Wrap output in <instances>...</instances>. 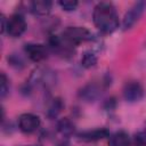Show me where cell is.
Here are the masks:
<instances>
[{
    "mask_svg": "<svg viewBox=\"0 0 146 146\" xmlns=\"http://www.w3.org/2000/svg\"><path fill=\"white\" fill-rule=\"evenodd\" d=\"M92 21L102 33H113L119 27V15L115 6L107 1L97 3L92 11Z\"/></svg>",
    "mask_w": 146,
    "mask_h": 146,
    "instance_id": "cell-1",
    "label": "cell"
},
{
    "mask_svg": "<svg viewBox=\"0 0 146 146\" xmlns=\"http://www.w3.org/2000/svg\"><path fill=\"white\" fill-rule=\"evenodd\" d=\"M60 36L73 47H76L82 42L91 41L94 39L92 33L83 26H67Z\"/></svg>",
    "mask_w": 146,
    "mask_h": 146,
    "instance_id": "cell-2",
    "label": "cell"
},
{
    "mask_svg": "<svg viewBox=\"0 0 146 146\" xmlns=\"http://www.w3.org/2000/svg\"><path fill=\"white\" fill-rule=\"evenodd\" d=\"M56 83V74L50 68L44 67H38L35 68L30 79H29V86L30 87H42V88H49L50 86H54Z\"/></svg>",
    "mask_w": 146,
    "mask_h": 146,
    "instance_id": "cell-3",
    "label": "cell"
},
{
    "mask_svg": "<svg viewBox=\"0 0 146 146\" xmlns=\"http://www.w3.org/2000/svg\"><path fill=\"white\" fill-rule=\"evenodd\" d=\"M146 10V1H137L135 2L129 10L124 14V17L122 19V30L128 31L135 26V24L140 19L143 14Z\"/></svg>",
    "mask_w": 146,
    "mask_h": 146,
    "instance_id": "cell-4",
    "label": "cell"
},
{
    "mask_svg": "<svg viewBox=\"0 0 146 146\" xmlns=\"http://www.w3.org/2000/svg\"><path fill=\"white\" fill-rule=\"evenodd\" d=\"M27 24L23 15L21 14H13L7 18V29L6 32L11 38H19L26 31Z\"/></svg>",
    "mask_w": 146,
    "mask_h": 146,
    "instance_id": "cell-5",
    "label": "cell"
},
{
    "mask_svg": "<svg viewBox=\"0 0 146 146\" xmlns=\"http://www.w3.org/2000/svg\"><path fill=\"white\" fill-rule=\"evenodd\" d=\"M24 51L26 56L34 63H40L47 59L49 49L42 43H26L24 46Z\"/></svg>",
    "mask_w": 146,
    "mask_h": 146,
    "instance_id": "cell-6",
    "label": "cell"
},
{
    "mask_svg": "<svg viewBox=\"0 0 146 146\" xmlns=\"http://www.w3.org/2000/svg\"><path fill=\"white\" fill-rule=\"evenodd\" d=\"M122 94H123V98L128 103H136L143 99L145 91L143 86L138 81H129L124 84Z\"/></svg>",
    "mask_w": 146,
    "mask_h": 146,
    "instance_id": "cell-7",
    "label": "cell"
},
{
    "mask_svg": "<svg viewBox=\"0 0 146 146\" xmlns=\"http://www.w3.org/2000/svg\"><path fill=\"white\" fill-rule=\"evenodd\" d=\"M41 125V120L38 115L32 113H24L18 117V128L24 133H32Z\"/></svg>",
    "mask_w": 146,
    "mask_h": 146,
    "instance_id": "cell-8",
    "label": "cell"
},
{
    "mask_svg": "<svg viewBox=\"0 0 146 146\" xmlns=\"http://www.w3.org/2000/svg\"><path fill=\"white\" fill-rule=\"evenodd\" d=\"M102 95V88L96 83H88L79 90V98L86 103H92L97 100Z\"/></svg>",
    "mask_w": 146,
    "mask_h": 146,
    "instance_id": "cell-9",
    "label": "cell"
},
{
    "mask_svg": "<svg viewBox=\"0 0 146 146\" xmlns=\"http://www.w3.org/2000/svg\"><path fill=\"white\" fill-rule=\"evenodd\" d=\"M76 137L81 141L92 143V141H97V140L104 139L106 137H110V131L107 129H105V128H98V129H92V130H84V131L78 132Z\"/></svg>",
    "mask_w": 146,
    "mask_h": 146,
    "instance_id": "cell-10",
    "label": "cell"
},
{
    "mask_svg": "<svg viewBox=\"0 0 146 146\" xmlns=\"http://www.w3.org/2000/svg\"><path fill=\"white\" fill-rule=\"evenodd\" d=\"M30 10L40 17L48 16L52 8V2L49 0H35L30 3Z\"/></svg>",
    "mask_w": 146,
    "mask_h": 146,
    "instance_id": "cell-11",
    "label": "cell"
},
{
    "mask_svg": "<svg viewBox=\"0 0 146 146\" xmlns=\"http://www.w3.org/2000/svg\"><path fill=\"white\" fill-rule=\"evenodd\" d=\"M130 141L131 139L129 135L123 130H119L113 135H110L108 145L110 146H129Z\"/></svg>",
    "mask_w": 146,
    "mask_h": 146,
    "instance_id": "cell-12",
    "label": "cell"
},
{
    "mask_svg": "<svg viewBox=\"0 0 146 146\" xmlns=\"http://www.w3.org/2000/svg\"><path fill=\"white\" fill-rule=\"evenodd\" d=\"M74 130H75L74 123L67 117H64L57 122V131L65 139L68 138L70 136H72L74 133Z\"/></svg>",
    "mask_w": 146,
    "mask_h": 146,
    "instance_id": "cell-13",
    "label": "cell"
},
{
    "mask_svg": "<svg viewBox=\"0 0 146 146\" xmlns=\"http://www.w3.org/2000/svg\"><path fill=\"white\" fill-rule=\"evenodd\" d=\"M64 108V104L62 102L60 98H54L51 99V102L48 105V110H47V115L50 119H55L58 116V114L62 112V110Z\"/></svg>",
    "mask_w": 146,
    "mask_h": 146,
    "instance_id": "cell-14",
    "label": "cell"
},
{
    "mask_svg": "<svg viewBox=\"0 0 146 146\" xmlns=\"http://www.w3.org/2000/svg\"><path fill=\"white\" fill-rule=\"evenodd\" d=\"M97 60H98V57H97L96 52L92 50H87L82 54L80 62L84 68H91L97 64Z\"/></svg>",
    "mask_w": 146,
    "mask_h": 146,
    "instance_id": "cell-15",
    "label": "cell"
},
{
    "mask_svg": "<svg viewBox=\"0 0 146 146\" xmlns=\"http://www.w3.org/2000/svg\"><path fill=\"white\" fill-rule=\"evenodd\" d=\"M129 146H146V130L137 132L131 139Z\"/></svg>",
    "mask_w": 146,
    "mask_h": 146,
    "instance_id": "cell-16",
    "label": "cell"
},
{
    "mask_svg": "<svg viewBox=\"0 0 146 146\" xmlns=\"http://www.w3.org/2000/svg\"><path fill=\"white\" fill-rule=\"evenodd\" d=\"M9 80L6 76L5 73H1V78H0V97L3 99L8 94H9Z\"/></svg>",
    "mask_w": 146,
    "mask_h": 146,
    "instance_id": "cell-17",
    "label": "cell"
},
{
    "mask_svg": "<svg viewBox=\"0 0 146 146\" xmlns=\"http://www.w3.org/2000/svg\"><path fill=\"white\" fill-rule=\"evenodd\" d=\"M58 5L65 11H73L78 8L79 2L76 0H60L58 1Z\"/></svg>",
    "mask_w": 146,
    "mask_h": 146,
    "instance_id": "cell-18",
    "label": "cell"
},
{
    "mask_svg": "<svg viewBox=\"0 0 146 146\" xmlns=\"http://www.w3.org/2000/svg\"><path fill=\"white\" fill-rule=\"evenodd\" d=\"M0 22H1V33L6 32V29H7V18L5 17L3 14L0 15Z\"/></svg>",
    "mask_w": 146,
    "mask_h": 146,
    "instance_id": "cell-19",
    "label": "cell"
},
{
    "mask_svg": "<svg viewBox=\"0 0 146 146\" xmlns=\"http://www.w3.org/2000/svg\"><path fill=\"white\" fill-rule=\"evenodd\" d=\"M145 130H146V129H145Z\"/></svg>",
    "mask_w": 146,
    "mask_h": 146,
    "instance_id": "cell-20",
    "label": "cell"
}]
</instances>
